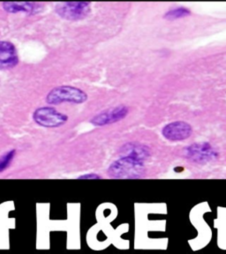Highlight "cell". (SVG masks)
I'll return each mask as SVG.
<instances>
[{
  "label": "cell",
  "mask_w": 226,
  "mask_h": 254,
  "mask_svg": "<svg viewBox=\"0 0 226 254\" xmlns=\"http://www.w3.org/2000/svg\"><path fill=\"white\" fill-rule=\"evenodd\" d=\"M191 15V12L189 9L186 7H178L170 10L169 12H167L163 18L168 20H174L177 19H181L185 18L187 16Z\"/></svg>",
  "instance_id": "8fae6325"
},
{
  "label": "cell",
  "mask_w": 226,
  "mask_h": 254,
  "mask_svg": "<svg viewBox=\"0 0 226 254\" xmlns=\"http://www.w3.org/2000/svg\"><path fill=\"white\" fill-rule=\"evenodd\" d=\"M185 156L192 162L205 163L215 160L219 156V153L210 143L200 142L192 144L185 149Z\"/></svg>",
  "instance_id": "5b68a950"
},
{
  "label": "cell",
  "mask_w": 226,
  "mask_h": 254,
  "mask_svg": "<svg viewBox=\"0 0 226 254\" xmlns=\"http://www.w3.org/2000/svg\"><path fill=\"white\" fill-rule=\"evenodd\" d=\"M122 156H129L141 162H145L151 155L150 148L136 143H127L121 148Z\"/></svg>",
  "instance_id": "30bf717a"
},
{
  "label": "cell",
  "mask_w": 226,
  "mask_h": 254,
  "mask_svg": "<svg viewBox=\"0 0 226 254\" xmlns=\"http://www.w3.org/2000/svg\"><path fill=\"white\" fill-rule=\"evenodd\" d=\"M145 174L146 168L144 163L129 156H122L108 169V175L112 179H142Z\"/></svg>",
  "instance_id": "6da1fadb"
},
{
  "label": "cell",
  "mask_w": 226,
  "mask_h": 254,
  "mask_svg": "<svg viewBox=\"0 0 226 254\" xmlns=\"http://www.w3.org/2000/svg\"><path fill=\"white\" fill-rule=\"evenodd\" d=\"M33 119L37 125L45 128H58L68 121V116L57 111L55 108H38L33 114Z\"/></svg>",
  "instance_id": "3957f363"
},
{
  "label": "cell",
  "mask_w": 226,
  "mask_h": 254,
  "mask_svg": "<svg viewBox=\"0 0 226 254\" xmlns=\"http://www.w3.org/2000/svg\"><path fill=\"white\" fill-rule=\"evenodd\" d=\"M87 100V95L81 89L73 86H59L48 93L46 102L51 105L60 103H83Z\"/></svg>",
  "instance_id": "7a4b0ae2"
},
{
  "label": "cell",
  "mask_w": 226,
  "mask_h": 254,
  "mask_svg": "<svg viewBox=\"0 0 226 254\" xmlns=\"http://www.w3.org/2000/svg\"><path fill=\"white\" fill-rule=\"evenodd\" d=\"M56 12L65 20L76 21L86 18L90 12V2H64L56 6Z\"/></svg>",
  "instance_id": "277c9868"
},
{
  "label": "cell",
  "mask_w": 226,
  "mask_h": 254,
  "mask_svg": "<svg viewBox=\"0 0 226 254\" xmlns=\"http://www.w3.org/2000/svg\"><path fill=\"white\" fill-rule=\"evenodd\" d=\"M79 179H100L99 176L98 175L95 174H87L84 175V176H80L79 178H78Z\"/></svg>",
  "instance_id": "4fadbf2b"
},
{
  "label": "cell",
  "mask_w": 226,
  "mask_h": 254,
  "mask_svg": "<svg viewBox=\"0 0 226 254\" xmlns=\"http://www.w3.org/2000/svg\"><path fill=\"white\" fill-rule=\"evenodd\" d=\"M193 128L189 124L184 121H175L163 127V136L171 141H181L188 139L192 135Z\"/></svg>",
  "instance_id": "52a82bcc"
},
{
  "label": "cell",
  "mask_w": 226,
  "mask_h": 254,
  "mask_svg": "<svg viewBox=\"0 0 226 254\" xmlns=\"http://www.w3.org/2000/svg\"><path fill=\"white\" fill-rule=\"evenodd\" d=\"M3 8L5 12L10 13L26 12L28 14H35L42 10L43 5L33 2H4Z\"/></svg>",
  "instance_id": "9c48e42d"
},
{
  "label": "cell",
  "mask_w": 226,
  "mask_h": 254,
  "mask_svg": "<svg viewBox=\"0 0 226 254\" xmlns=\"http://www.w3.org/2000/svg\"><path fill=\"white\" fill-rule=\"evenodd\" d=\"M15 149H12L0 157V172H3L10 166V164L15 156Z\"/></svg>",
  "instance_id": "7c38bea8"
},
{
  "label": "cell",
  "mask_w": 226,
  "mask_h": 254,
  "mask_svg": "<svg viewBox=\"0 0 226 254\" xmlns=\"http://www.w3.org/2000/svg\"><path fill=\"white\" fill-rule=\"evenodd\" d=\"M18 64L19 57L14 44L7 41H0V69H12Z\"/></svg>",
  "instance_id": "ba28073f"
},
{
  "label": "cell",
  "mask_w": 226,
  "mask_h": 254,
  "mask_svg": "<svg viewBox=\"0 0 226 254\" xmlns=\"http://www.w3.org/2000/svg\"><path fill=\"white\" fill-rule=\"evenodd\" d=\"M128 113H129V108L127 106L121 105L119 107L111 108L95 116L91 119V124L95 127L107 126L126 119Z\"/></svg>",
  "instance_id": "8992f818"
}]
</instances>
